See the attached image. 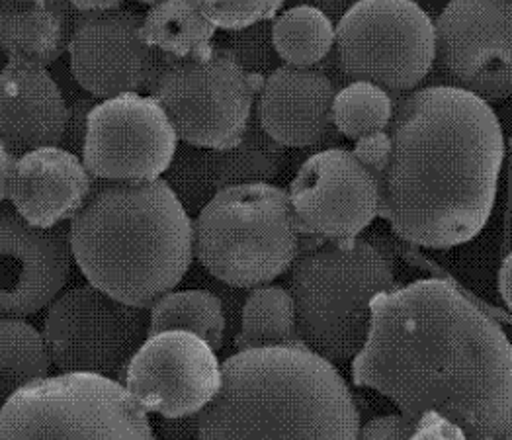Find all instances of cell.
Here are the masks:
<instances>
[{
  "mask_svg": "<svg viewBox=\"0 0 512 440\" xmlns=\"http://www.w3.org/2000/svg\"><path fill=\"white\" fill-rule=\"evenodd\" d=\"M370 313L352 380L391 399L415 439H511L512 349L493 317L436 278L376 294Z\"/></svg>",
  "mask_w": 512,
  "mask_h": 440,
  "instance_id": "cell-1",
  "label": "cell"
},
{
  "mask_svg": "<svg viewBox=\"0 0 512 440\" xmlns=\"http://www.w3.org/2000/svg\"><path fill=\"white\" fill-rule=\"evenodd\" d=\"M389 153L374 173L380 218L401 239L448 249L489 220L505 135L489 102L450 85L419 88L393 106Z\"/></svg>",
  "mask_w": 512,
  "mask_h": 440,
  "instance_id": "cell-2",
  "label": "cell"
},
{
  "mask_svg": "<svg viewBox=\"0 0 512 440\" xmlns=\"http://www.w3.org/2000/svg\"><path fill=\"white\" fill-rule=\"evenodd\" d=\"M86 280L137 308L171 292L194 261L192 218L167 180H102L69 220Z\"/></svg>",
  "mask_w": 512,
  "mask_h": 440,
  "instance_id": "cell-3",
  "label": "cell"
},
{
  "mask_svg": "<svg viewBox=\"0 0 512 440\" xmlns=\"http://www.w3.org/2000/svg\"><path fill=\"white\" fill-rule=\"evenodd\" d=\"M196 437L358 439L360 411L331 360L305 345L243 349L221 362V386L194 415Z\"/></svg>",
  "mask_w": 512,
  "mask_h": 440,
  "instance_id": "cell-4",
  "label": "cell"
},
{
  "mask_svg": "<svg viewBox=\"0 0 512 440\" xmlns=\"http://www.w3.org/2000/svg\"><path fill=\"white\" fill-rule=\"evenodd\" d=\"M288 270L301 343L331 362L352 360L366 343L374 296L395 286L391 259L358 237L317 239Z\"/></svg>",
  "mask_w": 512,
  "mask_h": 440,
  "instance_id": "cell-5",
  "label": "cell"
},
{
  "mask_svg": "<svg viewBox=\"0 0 512 440\" xmlns=\"http://www.w3.org/2000/svg\"><path fill=\"white\" fill-rule=\"evenodd\" d=\"M194 257L227 286L255 288L288 272L301 251L288 190L270 182L221 188L192 218Z\"/></svg>",
  "mask_w": 512,
  "mask_h": 440,
  "instance_id": "cell-6",
  "label": "cell"
},
{
  "mask_svg": "<svg viewBox=\"0 0 512 440\" xmlns=\"http://www.w3.org/2000/svg\"><path fill=\"white\" fill-rule=\"evenodd\" d=\"M0 439H155L124 382L94 372L42 376L0 407Z\"/></svg>",
  "mask_w": 512,
  "mask_h": 440,
  "instance_id": "cell-7",
  "label": "cell"
},
{
  "mask_svg": "<svg viewBox=\"0 0 512 440\" xmlns=\"http://www.w3.org/2000/svg\"><path fill=\"white\" fill-rule=\"evenodd\" d=\"M333 51L348 83L405 94L434 67V22L415 0H354L335 26Z\"/></svg>",
  "mask_w": 512,
  "mask_h": 440,
  "instance_id": "cell-8",
  "label": "cell"
},
{
  "mask_svg": "<svg viewBox=\"0 0 512 440\" xmlns=\"http://www.w3.org/2000/svg\"><path fill=\"white\" fill-rule=\"evenodd\" d=\"M262 81L214 45L208 59L169 57L149 96L163 106L178 141L221 151L241 141Z\"/></svg>",
  "mask_w": 512,
  "mask_h": 440,
  "instance_id": "cell-9",
  "label": "cell"
},
{
  "mask_svg": "<svg viewBox=\"0 0 512 440\" xmlns=\"http://www.w3.org/2000/svg\"><path fill=\"white\" fill-rule=\"evenodd\" d=\"M43 341L61 372H94L124 382L149 335V309L112 298L90 282L61 290L47 306Z\"/></svg>",
  "mask_w": 512,
  "mask_h": 440,
  "instance_id": "cell-10",
  "label": "cell"
},
{
  "mask_svg": "<svg viewBox=\"0 0 512 440\" xmlns=\"http://www.w3.org/2000/svg\"><path fill=\"white\" fill-rule=\"evenodd\" d=\"M434 63L485 102L512 88V0H448L434 22Z\"/></svg>",
  "mask_w": 512,
  "mask_h": 440,
  "instance_id": "cell-11",
  "label": "cell"
},
{
  "mask_svg": "<svg viewBox=\"0 0 512 440\" xmlns=\"http://www.w3.org/2000/svg\"><path fill=\"white\" fill-rule=\"evenodd\" d=\"M176 145L163 106L153 96L126 92L90 110L81 161L96 180H155L169 169Z\"/></svg>",
  "mask_w": 512,
  "mask_h": 440,
  "instance_id": "cell-12",
  "label": "cell"
},
{
  "mask_svg": "<svg viewBox=\"0 0 512 440\" xmlns=\"http://www.w3.org/2000/svg\"><path fill=\"white\" fill-rule=\"evenodd\" d=\"M288 198L301 237L346 241L380 218L376 176L342 147L311 155L292 180Z\"/></svg>",
  "mask_w": 512,
  "mask_h": 440,
  "instance_id": "cell-13",
  "label": "cell"
},
{
  "mask_svg": "<svg viewBox=\"0 0 512 440\" xmlns=\"http://www.w3.org/2000/svg\"><path fill=\"white\" fill-rule=\"evenodd\" d=\"M143 14L131 8L79 12L69 38L71 73L94 98L149 92L171 55L139 38Z\"/></svg>",
  "mask_w": 512,
  "mask_h": 440,
  "instance_id": "cell-14",
  "label": "cell"
},
{
  "mask_svg": "<svg viewBox=\"0 0 512 440\" xmlns=\"http://www.w3.org/2000/svg\"><path fill=\"white\" fill-rule=\"evenodd\" d=\"M124 386L147 413L196 415L219 392L221 362L196 333L161 331L149 335L133 354Z\"/></svg>",
  "mask_w": 512,
  "mask_h": 440,
  "instance_id": "cell-15",
  "label": "cell"
},
{
  "mask_svg": "<svg viewBox=\"0 0 512 440\" xmlns=\"http://www.w3.org/2000/svg\"><path fill=\"white\" fill-rule=\"evenodd\" d=\"M73 266L69 223L36 227L0 204V315L28 317L65 288Z\"/></svg>",
  "mask_w": 512,
  "mask_h": 440,
  "instance_id": "cell-16",
  "label": "cell"
},
{
  "mask_svg": "<svg viewBox=\"0 0 512 440\" xmlns=\"http://www.w3.org/2000/svg\"><path fill=\"white\" fill-rule=\"evenodd\" d=\"M335 94V85L321 69L278 65L258 90L256 120L284 147H315L327 139L335 143Z\"/></svg>",
  "mask_w": 512,
  "mask_h": 440,
  "instance_id": "cell-17",
  "label": "cell"
},
{
  "mask_svg": "<svg viewBox=\"0 0 512 440\" xmlns=\"http://www.w3.org/2000/svg\"><path fill=\"white\" fill-rule=\"evenodd\" d=\"M92 186L94 178L79 155L43 145L16 157L6 198L30 225L53 227L83 208Z\"/></svg>",
  "mask_w": 512,
  "mask_h": 440,
  "instance_id": "cell-18",
  "label": "cell"
},
{
  "mask_svg": "<svg viewBox=\"0 0 512 440\" xmlns=\"http://www.w3.org/2000/svg\"><path fill=\"white\" fill-rule=\"evenodd\" d=\"M65 118V96L47 67L8 57L0 69V145L16 157L43 145H59Z\"/></svg>",
  "mask_w": 512,
  "mask_h": 440,
  "instance_id": "cell-19",
  "label": "cell"
},
{
  "mask_svg": "<svg viewBox=\"0 0 512 440\" xmlns=\"http://www.w3.org/2000/svg\"><path fill=\"white\" fill-rule=\"evenodd\" d=\"M71 30L69 0L30 8L0 4V49L6 57H24L47 67L67 51Z\"/></svg>",
  "mask_w": 512,
  "mask_h": 440,
  "instance_id": "cell-20",
  "label": "cell"
},
{
  "mask_svg": "<svg viewBox=\"0 0 512 440\" xmlns=\"http://www.w3.org/2000/svg\"><path fill=\"white\" fill-rule=\"evenodd\" d=\"M217 28L202 12L198 0H163L147 14L139 38L174 59H208L214 53Z\"/></svg>",
  "mask_w": 512,
  "mask_h": 440,
  "instance_id": "cell-21",
  "label": "cell"
},
{
  "mask_svg": "<svg viewBox=\"0 0 512 440\" xmlns=\"http://www.w3.org/2000/svg\"><path fill=\"white\" fill-rule=\"evenodd\" d=\"M215 188L270 182L286 167V147L262 130L255 112L241 141L229 149H212Z\"/></svg>",
  "mask_w": 512,
  "mask_h": 440,
  "instance_id": "cell-22",
  "label": "cell"
},
{
  "mask_svg": "<svg viewBox=\"0 0 512 440\" xmlns=\"http://www.w3.org/2000/svg\"><path fill=\"white\" fill-rule=\"evenodd\" d=\"M276 345H303L292 296L282 286H255L241 311V331L235 337V347L243 351Z\"/></svg>",
  "mask_w": 512,
  "mask_h": 440,
  "instance_id": "cell-23",
  "label": "cell"
},
{
  "mask_svg": "<svg viewBox=\"0 0 512 440\" xmlns=\"http://www.w3.org/2000/svg\"><path fill=\"white\" fill-rule=\"evenodd\" d=\"M272 44L286 65L317 67L335 47L333 20L313 6H290L270 22Z\"/></svg>",
  "mask_w": 512,
  "mask_h": 440,
  "instance_id": "cell-24",
  "label": "cell"
},
{
  "mask_svg": "<svg viewBox=\"0 0 512 440\" xmlns=\"http://www.w3.org/2000/svg\"><path fill=\"white\" fill-rule=\"evenodd\" d=\"M172 329L196 333L219 351L225 337V311L219 296L210 290H171L157 298L149 306V335Z\"/></svg>",
  "mask_w": 512,
  "mask_h": 440,
  "instance_id": "cell-25",
  "label": "cell"
},
{
  "mask_svg": "<svg viewBox=\"0 0 512 440\" xmlns=\"http://www.w3.org/2000/svg\"><path fill=\"white\" fill-rule=\"evenodd\" d=\"M49 368L42 331L24 317L0 315V407L18 388L47 376Z\"/></svg>",
  "mask_w": 512,
  "mask_h": 440,
  "instance_id": "cell-26",
  "label": "cell"
},
{
  "mask_svg": "<svg viewBox=\"0 0 512 440\" xmlns=\"http://www.w3.org/2000/svg\"><path fill=\"white\" fill-rule=\"evenodd\" d=\"M393 106L395 102L385 88L368 81H350L333 98V126L344 137L356 141L387 130Z\"/></svg>",
  "mask_w": 512,
  "mask_h": 440,
  "instance_id": "cell-27",
  "label": "cell"
},
{
  "mask_svg": "<svg viewBox=\"0 0 512 440\" xmlns=\"http://www.w3.org/2000/svg\"><path fill=\"white\" fill-rule=\"evenodd\" d=\"M165 180L188 216H196L212 198L215 188L212 149L178 143Z\"/></svg>",
  "mask_w": 512,
  "mask_h": 440,
  "instance_id": "cell-28",
  "label": "cell"
},
{
  "mask_svg": "<svg viewBox=\"0 0 512 440\" xmlns=\"http://www.w3.org/2000/svg\"><path fill=\"white\" fill-rule=\"evenodd\" d=\"M272 20L256 22L241 30H223L225 36L217 40V47H225L237 59V63L247 71L266 77L278 67V53L272 44Z\"/></svg>",
  "mask_w": 512,
  "mask_h": 440,
  "instance_id": "cell-29",
  "label": "cell"
},
{
  "mask_svg": "<svg viewBox=\"0 0 512 440\" xmlns=\"http://www.w3.org/2000/svg\"><path fill=\"white\" fill-rule=\"evenodd\" d=\"M198 4L217 30H241L272 20L286 0H198Z\"/></svg>",
  "mask_w": 512,
  "mask_h": 440,
  "instance_id": "cell-30",
  "label": "cell"
},
{
  "mask_svg": "<svg viewBox=\"0 0 512 440\" xmlns=\"http://www.w3.org/2000/svg\"><path fill=\"white\" fill-rule=\"evenodd\" d=\"M94 106H96V98L94 96L77 98L71 104H67V118H65V128H63V135H61L59 145L65 147L67 151L79 155V157H81L83 143H85L88 114H90V110Z\"/></svg>",
  "mask_w": 512,
  "mask_h": 440,
  "instance_id": "cell-31",
  "label": "cell"
},
{
  "mask_svg": "<svg viewBox=\"0 0 512 440\" xmlns=\"http://www.w3.org/2000/svg\"><path fill=\"white\" fill-rule=\"evenodd\" d=\"M358 439H415V427L403 413L384 415L360 427Z\"/></svg>",
  "mask_w": 512,
  "mask_h": 440,
  "instance_id": "cell-32",
  "label": "cell"
},
{
  "mask_svg": "<svg viewBox=\"0 0 512 440\" xmlns=\"http://www.w3.org/2000/svg\"><path fill=\"white\" fill-rule=\"evenodd\" d=\"M356 159L372 173H376L384 165L385 157L389 153V135L387 130L370 133L356 139V147L352 151Z\"/></svg>",
  "mask_w": 512,
  "mask_h": 440,
  "instance_id": "cell-33",
  "label": "cell"
},
{
  "mask_svg": "<svg viewBox=\"0 0 512 440\" xmlns=\"http://www.w3.org/2000/svg\"><path fill=\"white\" fill-rule=\"evenodd\" d=\"M155 437H163V439H198L196 437L194 415L163 417V421H159V431H155Z\"/></svg>",
  "mask_w": 512,
  "mask_h": 440,
  "instance_id": "cell-34",
  "label": "cell"
},
{
  "mask_svg": "<svg viewBox=\"0 0 512 440\" xmlns=\"http://www.w3.org/2000/svg\"><path fill=\"white\" fill-rule=\"evenodd\" d=\"M288 2H290L292 6L305 4V6L319 8V10L325 12L331 20H339L354 0H286V4H288Z\"/></svg>",
  "mask_w": 512,
  "mask_h": 440,
  "instance_id": "cell-35",
  "label": "cell"
},
{
  "mask_svg": "<svg viewBox=\"0 0 512 440\" xmlns=\"http://www.w3.org/2000/svg\"><path fill=\"white\" fill-rule=\"evenodd\" d=\"M14 161H16V155H12L4 145H0V204L8 196V180H10Z\"/></svg>",
  "mask_w": 512,
  "mask_h": 440,
  "instance_id": "cell-36",
  "label": "cell"
},
{
  "mask_svg": "<svg viewBox=\"0 0 512 440\" xmlns=\"http://www.w3.org/2000/svg\"><path fill=\"white\" fill-rule=\"evenodd\" d=\"M69 4L79 12H102L120 8L124 0H69Z\"/></svg>",
  "mask_w": 512,
  "mask_h": 440,
  "instance_id": "cell-37",
  "label": "cell"
},
{
  "mask_svg": "<svg viewBox=\"0 0 512 440\" xmlns=\"http://www.w3.org/2000/svg\"><path fill=\"white\" fill-rule=\"evenodd\" d=\"M509 272H511V259H505V264L501 268V274H499V282H501V294H503V300L507 304H511V280H509Z\"/></svg>",
  "mask_w": 512,
  "mask_h": 440,
  "instance_id": "cell-38",
  "label": "cell"
},
{
  "mask_svg": "<svg viewBox=\"0 0 512 440\" xmlns=\"http://www.w3.org/2000/svg\"><path fill=\"white\" fill-rule=\"evenodd\" d=\"M63 0H0L2 6H12V8H30V6H51Z\"/></svg>",
  "mask_w": 512,
  "mask_h": 440,
  "instance_id": "cell-39",
  "label": "cell"
},
{
  "mask_svg": "<svg viewBox=\"0 0 512 440\" xmlns=\"http://www.w3.org/2000/svg\"><path fill=\"white\" fill-rule=\"evenodd\" d=\"M137 2L147 4V6H155V4H159V2H163V0H137Z\"/></svg>",
  "mask_w": 512,
  "mask_h": 440,
  "instance_id": "cell-40",
  "label": "cell"
},
{
  "mask_svg": "<svg viewBox=\"0 0 512 440\" xmlns=\"http://www.w3.org/2000/svg\"><path fill=\"white\" fill-rule=\"evenodd\" d=\"M6 59H8V57H6V53L0 49V65H4V63H6Z\"/></svg>",
  "mask_w": 512,
  "mask_h": 440,
  "instance_id": "cell-41",
  "label": "cell"
}]
</instances>
